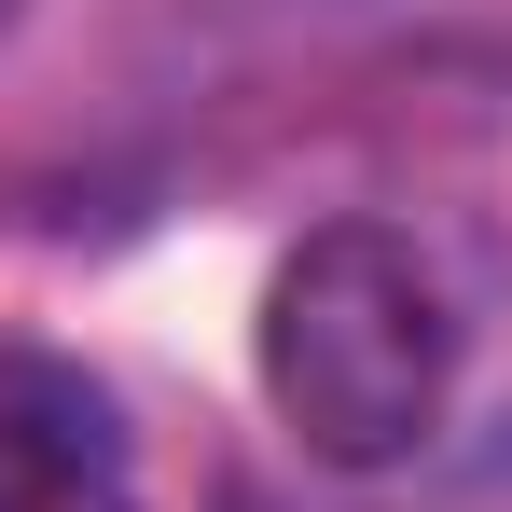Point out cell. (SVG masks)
<instances>
[{
  "instance_id": "obj_2",
  "label": "cell",
  "mask_w": 512,
  "mask_h": 512,
  "mask_svg": "<svg viewBox=\"0 0 512 512\" xmlns=\"http://www.w3.org/2000/svg\"><path fill=\"white\" fill-rule=\"evenodd\" d=\"M0 512H139L111 388L14 333H0Z\"/></svg>"
},
{
  "instance_id": "obj_1",
  "label": "cell",
  "mask_w": 512,
  "mask_h": 512,
  "mask_svg": "<svg viewBox=\"0 0 512 512\" xmlns=\"http://www.w3.org/2000/svg\"><path fill=\"white\" fill-rule=\"evenodd\" d=\"M457 360H471L457 291L388 222H333V236H305L263 277V402L333 471L429 457L443 416H457Z\"/></svg>"
}]
</instances>
